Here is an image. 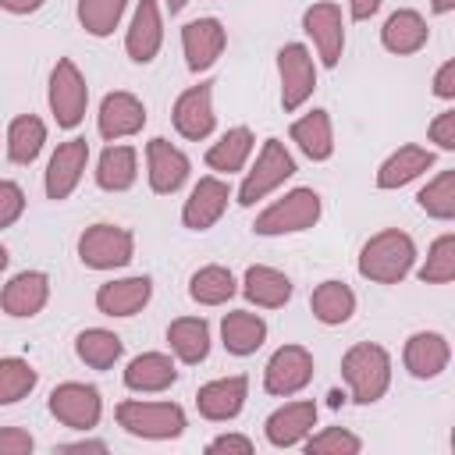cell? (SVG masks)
I'll use <instances>...</instances> for the list:
<instances>
[{
    "instance_id": "cell-1",
    "label": "cell",
    "mask_w": 455,
    "mask_h": 455,
    "mask_svg": "<svg viewBox=\"0 0 455 455\" xmlns=\"http://www.w3.org/2000/svg\"><path fill=\"white\" fill-rule=\"evenodd\" d=\"M416 256L419 252H416V242L409 231L384 228L363 242L355 270H359V277H366L373 284H402L412 274Z\"/></svg>"
},
{
    "instance_id": "cell-2",
    "label": "cell",
    "mask_w": 455,
    "mask_h": 455,
    "mask_svg": "<svg viewBox=\"0 0 455 455\" xmlns=\"http://www.w3.org/2000/svg\"><path fill=\"white\" fill-rule=\"evenodd\" d=\"M341 380L355 405H373L391 387V352L377 341H355L341 355Z\"/></svg>"
},
{
    "instance_id": "cell-3",
    "label": "cell",
    "mask_w": 455,
    "mask_h": 455,
    "mask_svg": "<svg viewBox=\"0 0 455 455\" xmlns=\"http://www.w3.org/2000/svg\"><path fill=\"white\" fill-rule=\"evenodd\" d=\"M323 217V199L316 188H291L281 199H274L270 206H263L252 220V231L263 238H281V235H299L316 228V220Z\"/></svg>"
},
{
    "instance_id": "cell-4",
    "label": "cell",
    "mask_w": 455,
    "mask_h": 455,
    "mask_svg": "<svg viewBox=\"0 0 455 455\" xmlns=\"http://www.w3.org/2000/svg\"><path fill=\"white\" fill-rule=\"evenodd\" d=\"M114 419L124 434L142 437V441H174L188 427V416L178 402H146V398L117 402Z\"/></svg>"
},
{
    "instance_id": "cell-5",
    "label": "cell",
    "mask_w": 455,
    "mask_h": 455,
    "mask_svg": "<svg viewBox=\"0 0 455 455\" xmlns=\"http://www.w3.org/2000/svg\"><path fill=\"white\" fill-rule=\"evenodd\" d=\"M295 171H299V167H295V156L288 153V146H284L281 139H263V146H259L252 167L245 171V178H242V185H238V192H235L238 206H245V210L256 206L259 199H267L270 192H277Z\"/></svg>"
},
{
    "instance_id": "cell-6",
    "label": "cell",
    "mask_w": 455,
    "mask_h": 455,
    "mask_svg": "<svg viewBox=\"0 0 455 455\" xmlns=\"http://www.w3.org/2000/svg\"><path fill=\"white\" fill-rule=\"evenodd\" d=\"M46 103L50 114L57 121V128H78L85 121V107H89V85L85 75L78 71V64L71 57H60L50 71V85H46Z\"/></svg>"
},
{
    "instance_id": "cell-7",
    "label": "cell",
    "mask_w": 455,
    "mask_h": 455,
    "mask_svg": "<svg viewBox=\"0 0 455 455\" xmlns=\"http://www.w3.org/2000/svg\"><path fill=\"white\" fill-rule=\"evenodd\" d=\"M135 256V235L121 224H89L78 235V259L89 270H121Z\"/></svg>"
},
{
    "instance_id": "cell-8",
    "label": "cell",
    "mask_w": 455,
    "mask_h": 455,
    "mask_svg": "<svg viewBox=\"0 0 455 455\" xmlns=\"http://www.w3.org/2000/svg\"><path fill=\"white\" fill-rule=\"evenodd\" d=\"M46 409H50V416H53L60 427L92 430V427H100V419H103V395H100L96 384L64 380V384H57V387L50 391Z\"/></svg>"
},
{
    "instance_id": "cell-9",
    "label": "cell",
    "mask_w": 455,
    "mask_h": 455,
    "mask_svg": "<svg viewBox=\"0 0 455 455\" xmlns=\"http://www.w3.org/2000/svg\"><path fill=\"white\" fill-rule=\"evenodd\" d=\"M313 370H316V363L306 345H281V348H274V355L263 366V391L274 398H291L309 387Z\"/></svg>"
},
{
    "instance_id": "cell-10",
    "label": "cell",
    "mask_w": 455,
    "mask_h": 455,
    "mask_svg": "<svg viewBox=\"0 0 455 455\" xmlns=\"http://www.w3.org/2000/svg\"><path fill=\"white\" fill-rule=\"evenodd\" d=\"M277 78H281V107L295 114L316 89V60L306 43H284L277 50Z\"/></svg>"
},
{
    "instance_id": "cell-11",
    "label": "cell",
    "mask_w": 455,
    "mask_h": 455,
    "mask_svg": "<svg viewBox=\"0 0 455 455\" xmlns=\"http://www.w3.org/2000/svg\"><path fill=\"white\" fill-rule=\"evenodd\" d=\"M302 32L309 36L323 68H338L345 53V18L334 0H316L302 11Z\"/></svg>"
},
{
    "instance_id": "cell-12",
    "label": "cell",
    "mask_w": 455,
    "mask_h": 455,
    "mask_svg": "<svg viewBox=\"0 0 455 455\" xmlns=\"http://www.w3.org/2000/svg\"><path fill=\"white\" fill-rule=\"evenodd\" d=\"M171 124L181 139L188 142H203L213 135L217 128V114H213V82H199V85H188L174 107H171Z\"/></svg>"
},
{
    "instance_id": "cell-13",
    "label": "cell",
    "mask_w": 455,
    "mask_h": 455,
    "mask_svg": "<svg viewBox=\"0 0 455 455\" xmlns=\"http://www.w3.org/2000/svg\"><path fill=\"white\" fill-rule=\"evenodd\" d=\"M85 167H89V142L78 139V135L75 139H64L53 149V156H50V164L43 171V192H46V199L64 203L78 188Z\"/></svg>"
},
{
    "instance_id": "cell-14",
    "label": "cell",
    "mask_w": 455,
    "mask_h": 455,
    "mask_svg": "<svg viewBox=\"0 0 455 455\" xmlns=\"http://www.w3.org/2000/svg\"><path fill=\"white\" fill-rule=\"evenodd\" d=\"M146 128V103L128 92V89H114L100 100V110H96V132L107 139V142H121V139H132Z\"/></svg>"
},
{
    "instance_id": "cell-15",
    "label": "cell",
    "mask_w": 455,
    "mask_h": 455,
    "mask_svg": "<svg viewBox=\"0 0 455 455\" xmlns=\"http://www.w3.org/2000/svg\"><path fill=\"white\" fill-rule=\"evenodd\" d=\"M231 199H235L231 185L220 174H206V178H199L192 185L188 199L181 203V224L188 231H210L224 217V210H228Z\"/></svg>"
},
{
    "instance_id": "cell-16",
    "label": "cell",
    "mask_w": 455,
    "mask_h": 455,
    "mask_svg": "<svg viewBox=\"0 0 455 455\" xmlns=\"http://www.w3.org/2000/svg\"><path fill=\"white\" fill-rule=\"evenodd\" d=\"M224 46H228V28L220 25V18H192L181 25V53L192 75L210 71L220 60Z\"/></svg>"
},
{
    "instance_id": "cell-17",
    "label": "cell",
    "mask_w": 455,
    "mask_h": 455,
    "mask_svg": "<svg viewBox=\"0 0 455 455\" xmlns=\"http://www.w3.org/2000/svg\"><path fill=\"white\" fill-rule=\"evenodd\" d=\"M316 427V402L313 398H291L277 405L263 419V437L274 448H299Z\"/></svg>"
},
{
    "instance_id": "cell-18",
    "label": "cell",
    "mask_w": 455,
    "mask_h": 455,
    "mask_svg": "<svg viewBox=\"0 0 455 455\" xmlns=\"http://www.w3.org/2000/svg\"><path fill=\"white\" fill-rule=\"evenodd\" d=\"M192 174V160L167 139H149L146 142V181L156 196H174Z\"/></svg>"
},
{
    "instance_id": "cell-19",
    "label": "cell",
    "mask_w": 455,
    "mask_h": 455,
    "mask_svg": "<svg viewBox=\"0 0 455 455\" xmlns=\"http://www.w3.org/2000/svg\"><path fill=\"white\" fill-rule=\"evenodd\" d=\"M164 46V11L156 0H139L124 28V53L132 64H153Z\"/></svg>"
},
{
    "instance_id": "cell-20",
    "label": "cell",
    "mask_w": 455,
    "mask_h": 455,
    "mask_svg": "<svg viewBox=\"0 0 455 455\" xmlns=\"http://www.w3.org/2000/svg\"><path fill=\"white\" fill-rule=\"evenodd\" d=\"M153 299V277L149 274H132V277H114V281H103L96 288V309L103 316H114V320H124V316H135L149 306Z\"/></svg>"
},
{
    "instance_id": "cell-21",
    "label": "cell",
    "mask_w": 455,
    "mask_h": 455,
    "mask_svg": "<svg viewBox=\"0 0 455 455\" xmlns=\"http://www.w3.org/2000/svg\"><path fill=\"white\" fill-rule=\"evenodd\" d=\"M451 363V345L441 331H416L402 345V366L416 380H434L448 370Z\"/></svg>"
},
{
    "instance_id": "cell-22",
    "label": "cell",
    "mask_w": 455,
    "mask_h": 455,
    "mask_svg": "<svg viewBox=\"0 0 455 455\" xmlns=\"http://www.w3.org/2000/svg\"><path fill=\"white\" fill-rule=\"evenodd\" d=\"M245 398H249V377L245 373H231V377L206 380L196 391V409L210 423H228L245 409Z\"/></svg>"
},
{
    "instance_id": "cell-23",
    "label": "cell",
    "mask_w": 455,
    "mask_h": 455,
    "mask_svg": "<svg viewBox=\"0 0 455 455\" xmlns=\"http://www.w3.org/2000/svg\"><path fill=\"white\" fill-rule=\"evenodd\" d=\"M50 302V277L43 270H21L0 288V309L14 320H32Z\"/></svg>"
},
{
    "instance_id": "cell-24",
    "label": "cell",
    "mask_w": 455,
    "mask_h": 455,
    "mask_svg": "<svg viewBox=\"0 0 455 455\" xmlns=\"http://www.w3.org/2000/svg\"><path fill=\"white\" fill-rule=\"evenodd\" d=\"M121 380L135 395H160L178 380V359L171 352H139L121 370Z\"/></svg>"
},
{
    "instance_id": "cell-25",
    "label": "cell",
    "mask_w": 455,
    "mask_h": 455,
    "mask_svg": "<svg viewBox=\"0 0 455 455\" xmlns=\"http://www.w3.org/2000/svg\"><path fill=\"white\" fill-rule=\"evenodd\" d=\"M238 291L245 295V302H252L256 309H281L288 299H291V277L277 267H267V263H252L245 267L242 274V284Z\"/></svg>"
},
{
    "instance_id": "cell-26",
    "label": "cell",
    "mask_w": 455,
    "mask_h": 455,
    "mask_svg": "<svg viewBox=\"0 0 455 455\" xmlns=\"http://www.w3.org/2000/svg\"><path fill=\"white\" fill-rule=\"evenodd\" d=\"M430 39V25L416 7H398L395 14H387L384 28H380V46L395 57H409L419 53Z\"/></svg>"
},
{
    "instance_id": "cell-27",
    "label": "cell",
    "mask_w": 455,
    "mask_h": 455,
    "mask_svg": "<svg viewBox=\"0 0 455 455\" xmlns=\"http://www.w3.org/2000/svg\"><path fill=\"white\" fill-rule=\"evenodd\" d=\"M434 164H437L434 149L416 146V142H405V146H398L391 156L380 160V167H377V188H384V192L402 188V185L416 181L419 174H427Z\"/></svg>"
},
{
    "instance_id": "cell-28",
    "label": "cell",
    "mask_w": 455,
    "mask_h": 455,
    "mask_svg": "<svg viewBox=\"0 0 455 455\" xmlns=\"http://www.w3.org/2000/svg\"><path fill=\"white\" fill-rule=\"evenodd\" d=\"M288 135L299 146V153L309 156L313 164H323V160L334 156V124H331V114L320 110V107H313L309 114L295 117Z\"/></svg>"
},
{
    "instance_id": "cell-29",
    "label": "cell",
    "mask_w": 455,
    "mask_h": 455,
    "mask_svg": "<svg viewBox=\"0 0 455 455\" xmlns=\"http://www.w3.org/2000/svg\"><path fill=\"white\" fill-rule=\"evenodd\" d=\"M92 174L103 192H128L139 181V149L128 142H107Z\"/></svg>"
},
{
    "instance_id": "cell-30",
    "label": "cell",
    "mask_w": 455,
    "mask_h": 455,
    "mask_svg": "<svg viewBox=\"0 0 455 455\" xmlns=\"http://www.w3.org/2000/svg\"><path fill=\"white\" fill-rule=\"evenodd\" d=\"M252 149H256L252 128L235 124V128H228V132L217 135V142L206 149L203 160H206V167H210L213 174H238V171H245Z\"/></svg>"
},
{
    "instance_id": "cell-31",
    "label": "cell",
    "mask_w": 455,
    "mask_h": 455,
    "mask_svg": "<svg viewBox=\"0 0 455 455\" xmlns=\"http://www.w3.org/2000/svg\"><path fill=\"white\" fill-rule=\"evenodd\" d=\"M263 341H267V320L259 313H252V309H231V313H224V320H220V345L231 355L245 359V355L259 352Z\"/></svg>"
},
{
    "instance_id": "cell-32",
    "label": "cell",
    "mask_w": 455,
    "mask_h": 455,
    "mask_svg": "<svg viewBox=\"0 0 455 455\" xmlns=\"http://www.w3.org/2000/svg\"><path fill=\"white\" fill-rule=\"evenodd\" d=\"M167 345H171V355L185 366H199L206 355H210V323L203 316H178L167 323Z\"/></svg>"
},
{
    "instance_id": "cell-33",
    "label": "cell",
    "mask_w": 455,
    "mask_h": 455,
    "mask_svg": "<svg viewBox=\"0 0 455 455\" xmlns=\"http://www.w3.org/2000/svg\"><path fill=\"white\" fill-rule=\"evenodd\" d=\"M309 309L323 327H341L355 316V291L345 281H320L309 295Z\"/></svg>"
},
{
    "instance_id": "cell-34",
    "label": "cell",
    "mask_w": 455,
    "mask_h": 455,
    "mask_svg": "<svg viewBox=\"0 0 455 455\" xmlns=\"http://www.w3.org/2000/svg\"><path fill=\"white\" fill-rule=\"evenodd\" d=\"M46 146V121L36 117V114H18L11 124H7V156L11 164H36V156L43 153Z\"/></svg>"
},
{
    "instance_id": "cell-35",
    "label": "cell",
    "mask_w": 455,
    "mask_h": 455,
    "mask_svg": "<svg viewBox=\"0 0 455 455\" xmlns=\"http://www.w3.org/2000/svg\"><path fill=\"white\" fill-rule=\"evenodd\" d=\"M75 355L89 370H110L124 355V341L114 331H107V327H85L75 338Z\"/></svg>"
},
{
    "instance_id": "cell-36",
    "label": "cell",
    "mask_w": 455,
    "mask_h": 455,
    "mask_svg": "<svg viewBox=\"0 0 455 455\" xmlns=\"http://www.w3.org/2000/svg\"><path fill=\"white\" fill-rule=\"evenodd\" d=\"M235 291H238V281L220 263H206L188 277V295L199 306H224L228 299H235Z\"/></svg>"
},
{
    "instance_id": "cell-37",
    "label": "cell",
    "mask_w": 455,
    "mask_h": 455,
    "mask_svg": "<svg viewBox=\"0 0 455 455\" xmlns=\"http://www.w3.org/2000/svg\"><path fill=\"white\" fill-rule=\"evenodd\" d=\"M412 270H416V277L423 284H448V281H455V231L437 235L430 242V249H427V259L419 267H412Z\"/></svg>"
},
{
    "instance_id": "cell-38",
    "label": "cell",
    "mask_w": 455,
    "mask_h": 455,
    "mask_svg": "<svg viewBox=\"0 0 455 455\" xmlns=\"http://www.w3.org/2000/svg\"><path fill=\"white\" fill-rule=\"evenodd\" d=\"M39 384V373L28 359L21 355H4L0 359V405H14L21 398H28Z\"/></svg>"
},
{
    "instance_id": "cell-39",
    "label": "cell",
    "mask_w": 455,
    "mask_h": 455,
    "mask_svg": "<svg viewBox=\"0 0 455 455\" xmlns=\"http://www.w3.org/2000/svg\"><path fill=\"white\" fill-rule=\"evenodd\" d=\"M124 11H128V0H78V7H75L78 25L96 39L114 36V28L121 25Z\"/></svg>"
},
{
    "instance_id": "cell-40",
    "label": "cell",
    "mask_w": 455,
    "mask_h": 455,
    "mask_svg": "<svg viewBox=\"0 0 455 455\" xmlns=\"http://www.w3.org/2000/svg\"><path fill=\"white\" fill-rule=\"evenodd\" d=\"M416 203H419V210H423L427 217H434V220H455V171L434 174V178L419 188Z\"/></svg>"
},
{
    "instance_id": "cell-41",
    "label": "cell",
    "mask_w": 455,
    "mask_h": 455,
    "mask_svg": "<svg viewBox=\"0 0 455 455\" xmlns=\"http://www.w3.org/2000/svg\"><path fill=\"white\" fill-rule=\"evenodd\" d=\"M302 451L306 455H359L363 437L345 430V427H323V430H316L302 441Z\"/></svg>"
},
{
    "instance_id": "cell-42",
    "label": "cell",
    "mask_w": 455,
    "mask_h": 455,
    "mask_svg": "<svg viewBox=\"0 0 455 455\" xmlns=\"http://www.w3.org/2000/svg\"><path fill=\"white\" fill-rule=\"evenodd\" d=\"M25 213V188L11 178H0V231L18 224Z\"/></svg>"
},
{
    "instance_id": "cell-43",
    "label": "cell",
    "mask_w": 455,
    "mask_h": 455,
    "mask_svg": "<svg viewBox=\"0 0 455 455\" xmlns=\"http://www.w3.org/2000/svg\"><path fill=\"white\" fill-rule=\"evenodd\" d=\"M427 135H430V142H434L437 149L455 153V110H451V107H448V110H441V114L430 121Z\"/></svg>"
},
{
    "instance_id": "cell-44",
    "label": "cell",
    "mask_w": 455,
    "mask_h": 455,
    "mask_svg": "<svg viewBox=\"0 0 455 455\" xmlns=\"http://www.w3.org/2000/svg\"><path fill=\"white\" fill-rule=\"evenodd\" d=\"M36 437L25 427H0V455H32Z\"/></svg>"
},
{
    "instance_id": "cell-45",
    "label": "cell",
    "mask_w": 455,
    "mask_h": 455,
    "mask_svg": "<svg viewBox=\"0 0 455 455\" xmlns=\"http://www.w3.org/2000/svg\"><path fill=\"white\" fill-rule=\"evenodd\" d=\"M206 451H210V455H217V451L252 455V451H256V444H252V437H245V434H217V437L206 444Z\"/></svg>"
},
{
    "instance_id": "cell-46",
    "label": "cell",
    "mask_w": 455,
    "mask_h": 455,
    "mask_svg": "<svg viewBox=\"0 0 455 455\" xmlns=\"http://www.w3.org/2000/svg\"><path fill=\"white\" fill-rule=\"evenodd\" d=\"M430 85H434V96H437V100H444V103L455 100V60H444V64L434 71V82H430Z\"/></svg>"
},
{
    "instance_id": "cell-47",
    "label": "cell",
    "mask_w": 455,
    "mask_h": 455,
    "mask_svg": "<svg viewBox=\"0 0 455 455\" xmlns=\"http://www.w3.org/2000/svg\"><path fill=\"white\" fill-rule=\"evenodd\" d=\"M345 4H348L352 21H370V18L380 11V4H384V0H345Z\"/></svg>"
},
{
    "instance_id": "cell-48",
    "label": "cell",
    "mask_w": 455,
    "mask_h": 455,
    "mask_svg": "<svg viewBox=\"0 0 455 455\" xmlns=\"http://www.w3.org/2000/svg\"><path fill=\"white\" fill-rule=\"evenodd\" d=\"M46 0H0V11H7V14H18V18H25V14H36L39 7H43Z\"/></svg>"
},
{
    "instance_id": "cell-49",
    "label": "cell",
    "mask_w": 455,
    "mask_h": 455,
    "mask_svg": "<svg viewBox=\"0 0 455 455\" xmlns=\"http://www.w3.org/2000/svg\"><path fill=\"white\" fill-rule=\"evenodd\" d=\"M57 451H107V441H92V437H82V441H68V444H60Z\"/></svg>"
},
{
    "instance_id": "cell-50",
    "label": "cell",
    "mask_w": 455,
    "mask_h": 455,
    "mask_svg": "<svg viewBox=\"0 0 455 455\" xmlns=\"http://www.w3.org/2000/svg\"><path fill=\"white\" fill-rule=\"evenodd\" d=\"M430 11L434 14H451L455 11V0H430Z\"/></svg>"
},
{
    "instance_id": "cell-51",
    "label": "cell",
    "mask_w": 455,
    "mask_h": 455,
    "mask_svg": "<svg viewBox=\"0 0 455 455\" xmlns=\"http://www.w3.org/2000/svg\"><path fill=\"white\" fill-rule=\"evenodd\" d=\"M345 402H348L345 391H331V395H327V405H331V409H338V405H345Z\"/></svg>"
},
{
    "instance_id": "cell-52",
    "label": "cell",
    "mask_w": 455,
    "mask_h": 455,
    "mask_svg": "<svg viewBox=\"0 0 455 455\" xmlns=\"http://www.w3.org/2000/svg\"><path fill=\"white\" fill-rule=\"evenodd\" d=\"M185 4H188V0H164V7H167L171 14H178V11H185Z\"/></svg>"
},
{
    "instance_id": "cell-53",
    "label": "cell",
    "mask_w": 455,
    "mask_h": 455,
    "mask_svg": "<svg viewBox=\"0 0 455 455\" xmlns=\"http://www.w3.org/2000/svg\"><path fill=\"white\" fill-rule=\"evenodd\" d=\"M7 263H11V252H7V245H4V242H0V274H4V270H7Z\"/></svg>"
}]
</instances>
